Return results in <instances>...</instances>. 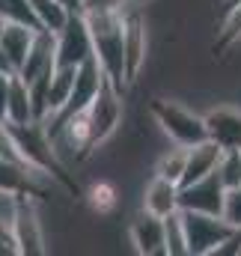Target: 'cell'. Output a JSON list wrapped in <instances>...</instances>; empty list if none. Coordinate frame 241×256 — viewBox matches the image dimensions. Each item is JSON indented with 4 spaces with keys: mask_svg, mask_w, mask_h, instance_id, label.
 <instances>
[{
    "mask_svg": "<svg viewBox=\"0 0 241 256\" xmlns=\"http://www.w3.org/2000/svg\"><path fill=\"white\" fill-rule=\"evenodd\" d=\"M84 196H86L90 208H92L98 218L114 214V212H116V206H120V188H116L110 179H96V182L86 188Z\"/></svg>",
    "mask_w": 241,
    "mask_h": 256,
    "instance_id": "cell-16",
    "label": "cell"
},
{
    "mask_svg": "<svg viewBox=\"0 0 241 256\" xmlns=\"http://www.w3.org/2000/svg\"><path fill=\"white\" fill-rule=\"evenodd\" d=\"M0 254H18L15 250V238H12V226L0 220Z\"/></svg>",
    "mask_w": 241,
    "mask_h": 256,
    "instance_id": "cell-23",
    "label": "cell"
},
{
    "mask_svg": "<svg viewBox=\"0 0 241 256\" xmlns=\"http://www.w3.org/2000/svg\"><path fill=\"white\" fill-rule=\"evenodd\" d=\"M122 54H125V86H131L149 57V27L143 18L140 3L125 12V39H122Z\"/></svg>",
    "mask_w": 241,
    "mask_h": 256,
    "instance_id": "cell-5",
    "label": "cell"
},
{
    "mask_svg": "<svg viewBox=\"0 0 241 256\" xmlns=\"http://www.w3.org/2000/svg\"><path fill=\"white\" fill-rule=\"evenodd\" d=\"M6 122L9 126H30L39 122V108L33 98V90L21 74H12L9 80V104H6Z\"/></svg>",
    "mask_w": 241,
    "mask_h": 256,
    "instance_id": "cell-12",
    "label": "cell"
},
{
    "mask_svg": "<svg viewBox=\"0 0 241 256\" xmlns=\"http://www.w3.org/2000/svg\"><path fill=\"white\" fill-rule=\"evenodd\" d=\"M66 3H68V6H74V9H78V0H66Z\"/></svg>",
    "mask_w": 241,
    "mask_h": 256,
    "instance_id": "cell-25",
    "label": "cell"
},
{
    "mask_svg": "<svg viewBox=\"0 0 241 256\" xmlns=\"http://www.w3.org/2000/svg\"><path fill=\"white\" fill-rule=\"evenodd\" d=\"M12 238H15V250L21 256H39L48 250L45 248V226H42L33 194H24L18 202V212L12 220Z\"/></svg>",
    "mask_w": 241,
    "mask_h": 256,
    "instance_id": "cell-6",
    "label": "cell"
},
{
    "mask_svg": "<svg viewBox=\"0 0 241 256\" xmlns=\"http://www.w3.org/2000/svg\"><path fill=\"white\" fill-rule=\"evenodd\" d=\"M140 208L155 214V218H167L173 212L182 208V185L167 179V176H152L143 188V200H140Z\"/></svg>",
    "mask_w": 241,
    "mask_h": 256,
    "instance_id": "cell-11",
    "label": "cell"
},
{
    "mask_svg": "<svg viewBox=\"0 0 241 256\" xmlns=\"http://www.w3.org/2000/svg\"><path fill=\"white\" fill-rule=\"evenodd\" d=\"M218 176L224 182V188H238L241 185V149H224L220 161H218Z\"/></svg>",
    "mask_w": 241,
    "mask_h": 256,
    "instance_id": "cell-20",
    "label": "cell"
},
{
    "mask_svg": "<svg viewBox=\"0 0 241 256\" xmlns=\"http://www.w3.org/2000/svg\"><path fill=\"white\" fill-rule=\"evenodd\" d=\"M137 3H140V6H146V3H149V0H137Z\"/></svg>",
    "mask_w": 241,
    "mask_h": 256,
    "instance_id": "cell-26",
    "label": "cell"
},
{
    "mask_svg": "<svg viewBox=\"0 0 241 256\" xmlns=\"http://www.w3.org/2000/svg\"><path fill=\"white\" fill-rule=\"evenodd\" d=\"M164 244H167V256H188V230H184L182 208L164 218Z\"/></svg>",
    "mask_w": 241,
    "mask_h": 256,
    "instance_id": "cell-18",
    "label": "cell"
},
{
    "mask_svg": "<svg viewBox=\"0 0 241 256\" xmlns=\"http://www.w3.org/2000/svg\"><path fill=\"white\" fill-rule=\"evenodd\" d=\"M149 114L161 126V131L170 137V143L194 146V143L208 140L206 116L202 114H194L190 108H184V104L173 102V98H152L149 102Z\"/></svg>",
    "mask_w": 241,
    "mask_h": 256,
    "instance_id": "cell-3",
    "label": "cell"
},
{
    "mask_svg": "<svg viewBox=\"0 0 241 256\" xmlns=\"http://www.w3.org/2000/svg\"><path fill=\"white\" fill-rule=\"evenodd\" d=\"M6 21H9V18H6V15L0 12V33H3V27H6Z\"/></svg>",
    "mask_w": 241,
    "mask_h": 256,
    "instance_id": "cell-24",
    "label": "cell"
},
{
    "mask_svg": "<svg viewBox=\"0 0 241 256\" xmlns=\"http://www.w3.org/2000/svg\"><path fill=\"white\" fill-rule=\"evenodd\" d=\"M220 146L214 140H202V143H194L188 146V164H184V176H182V188L184 185H194L206 176H212L218 170V161H220Z\"/></svg>",
    "mask_w": 241,
    "mask_h": 256,
    "instance_id": "cell-13",
    "label": "cell"
},
{
    "mask_svg": "<svg viewBox=\"0 0 241 256\" xmlns=\"http://www.w3.org/2000/svg\"><path fill=\"white\" fill-rule=\"evenodd\" d=\"M90 39H92V57L98 60L102 72L125 90V15L122 12H80Z\"/></svg>",
    "mask_w": 241,
    "mask_h": 256,
    "instance_id": "cell-1",
    "label": "cell"
},
{
    "mask_svg": "<svg viewBox=\"0 0 241 256\" xmlns=\"http://www.w3.org/2000/svg\"><path fill=\"white\" fill-rule=\"evenodd\" d=\"M238 42H241V3H232V6L224 9V21L218 27V39H214V51H230Z\"/></svg>",
    "mask_w": 241,
    "mask_h": 256,
    "instance_id": "cell-17",
    "label": "cell"
},
{
    "mask_svg": "<svg viewBox=\"0 0 241 256\" xmlns=\"http://www.w3.org/2000/svg\"><path fill=\"white\" fill-rule=\"evenodd\" d=\"M224 218H226L232 226H238V230H241V185H238V188H230V191H226Z\"/></svg>",
    "mask_w": 241,
    "mask_h": 256,
    "instance_id": "cell-21",
    "label": "cell"
},
{
    "mask_svg": "<svg viewBox=\"0 0 241 256\" xmlns=\"http://www.w3.org/2000/svg\"><path fill=\"white\" fill-rule=\"evenodd\" d=\"M27 3H30V12H33V21L42 30H51V33H60L72 21V15L78 12L66 0H27Z\"/></svg>",
    "mask_w": 241,
    "mask_h": 256,
    "instance_id": "cell-15",
    "label": "cell"
},
{
    "mask_svg": "<svg viewBox=\"0 0 241 256\" xmlns=\"http://www.w3.org/2000/svg\"><path fill=\"white\" fill-rule=\"evenodd\" d=\"M184 164H188V146L173 143V149H167V152L155 161V173H158V176H167V179H173V182H182Z\"/></svg>",
    "mask_w": 241,
    "mask_h": 256,
    "instance_id": "cell-19",
    "label": "cell"
},
{
    "mask_svg": "<svg viewBox=\"0 0 241 256\" xmlns=\"http://www.w3.org/2000/svg\"><path fill=\"white\" fill-rule=\"evenodd\" d=\"M184 230H188V256H214L218 248L238 230L224 214L212 212H188L182 208Z\"/></svg>",
    "mask_w": 241,
    "mask_h": 256,
    "instance_id": "cell-4",
    "label": "cell"
},
{
    "mask_svg": "<svg viewBox=\"0 0 241 256\" xmlns=\"http://www.w3.org/2000/svg\"><path fill=\"white\" fill-rule=\"evenodd\" d=\"M39 27L36 24H27V21H6L3 33H0V51L9 57V63L15 66V72L21 68L33 39H36Z\"/></svg>",
    "mask_w": 241,
    "mask_h": 256,
    "instance_id": "cell-14",
    "label": "cell"
},
{
    "mask_svg": "<svg viewBox=\"0 0 241 256\" xmlns=\"http://www.w3.org/2000/svg\"><path fill=\"white\" fill-rule=\"evenodd\" d=\"M90 57H92V39L80 12H74L72 21L57 33V66H80Z\"/></svg>",
    "mask_w": 241,
    "mask_h": 256,
    "instance_id": "cell-7",
    "label": "cell"
},
{
    "mask_svg": "<svg viewBox=\"0 0 241 256\" xmlns=\"http://www.w3.org/2000/svg\"><path fill=\"white\" fill-rule=\"evenodd\" d=\"M9 80H12V74L0 72V122H6V104H9Z\"/></svg>",
    "mask_w": 241,
    "mask_h": 256,
    "instance_id": "cell-22",
    "label": "cell"
},
{
    "mask_svg": "<svg viewBox=\"0 0 241 256\" xmlns=\"http://www.w3.org/2000/svg\"><path fill=\"white\" fill-rule=\"evenodd\" d=\"M128 242L143 256H167L164 244V218H155L149 212H137V218L128 224Z\"/></svg>",
    "mask_w": 241,
    "mask_h": 256,
    "instance_id": "cell-9",
    "label": "cell"
},
{
    "mask_svg": "<svg viewBox=\"0 0 241 256\" xmlns=\"http://www.w3.org/2000/svg\"><path fill=\"white\" fill-rule=\"evenodd\" d=\"M202 116L208 128V140H214L220 149H241V108L218 104Z\"/></svg>",
    "mask_w": 241,
    "mask_h": 256,
    "instance_id": "cell-10",
    "label": "cell"
},
{
    "mask_svg": "<svg viewBox=\"0 0 241 256\" xmlns=\"http://www.w3.org/2000/svg\"><path fill=\"white\" fill-rule=\"evenodd\" d=\"M86 128H90V140H92V149L104 146L122 126V116H125V96H122V86L114 84L110 78L102 80L98 92L80 108Z\"/></svg>",
    "mask_w": 241,
    "mask_h": 256,
    "instance_id": "cell-2",
    "label": "cell"
},
{
    "mask_svg": "<svg viewBox=\"0 0 241 256\" xmlns=\"http://www.w3.org/2000/svg\"><path fill=\"white\" fill-rule=\"evenodd\" d=\"M224 202H226V188L218 176V170L194 185L182 188V208L188 212H212V214H224Z\"/></svg>",
    "mask_w": 241,
    "mask_h": 256,
    "instance_id": "cell-8",
    "label": "cell"
}]
</instances>
